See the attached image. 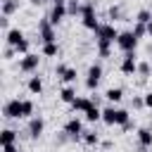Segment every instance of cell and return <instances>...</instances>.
<instances>
[{
  "label": "cell",
  "mask_w": 152,
  "mask_h": 152,
  "mask_svg": "<svg viewBox=\"0 0 152 152\" xmlns=\"http://www.w3.org/2000/svg\"><path fill=\"white\" fill-rule=\"evenodd\" d=\"M107 14H109V19H119V17H121V7H119V5H112V7L107 10Z\"/></svg>",
  "instance_id": "cell-31"
},
{
  "label": "cell",
  "mask_w": 152,
  "mask_h": 152,
  "mask_svg": "<svg viewBox=\"0 0 152 152\" xmlns=\"http://www.w3.org/2000/svg\"><path fill=\"white\" fill-rule=\"evenodd\" d=\"M135 135H138V145H140V147H152V128H150V126L138 128Z\"/></svg>",
  "instance_id": "cell-13"
},
{
  "label": "cell",
  "mask_w": 152,
  "mask_h": 152,
  "mask_svg": "<svg viewBox=\"0 0 152 152\" xmlns=\"http://www.w3.org/2000/svg\"><path fill=\"white\" fill-rule=\"evenodd\" d=\"M43 57H57V52H59V45L57 43H43Z\"/></svg>",
  "instance_id": "cell-25"
},
{
  "label": "cell",
  "mask_w": 152,
  "mask_h": 152,
  "mask_svg": "<svg viewBox=\"0 0 152 152\" xmlns=\"http://www.w3.org/2000/svg\"><path fill=\"white\" fill-rule=\"evenodd\" d=\"M64 133H66L71 140H78V138L83 135V121H81V119H76V116H74V119H69V121L64 124Z\"/></svg>",
  "instance_id": "cell-10"
},
{
  "label": "cell",
  "mask_w": 152,
  "mask_h": 152,
  "mask_svg": "<svg viewBox=\"0 0 152 152\" xmlns=\"http://www.w3.org/2000/svg\"><path fill=\"white\" fill-rule=\"evenodd\" d=\"M38 66H40V57L36 52H28L19 59V71L24 74H38Z\"/></svg>",
  "instance_id": "cell-6"
},
{
  "label": "cell",
  "mask_w": 152,
  "mask_h": 152,
  "mask_svg": "<svg viewBox=\"0 0 152 152\" xmlns=\"http://www.w3.org/2000/svg\"><path fill=\"white\" fill-rule=\"evenodd\" d=\"M66 17V5H52V10H50V14H48V19H50V24L52 26H57L62 19Z\"/></svg>",
  "instance_id": "cell-12"
},
{
  "label": "cell",
  "mask_w": 152,
  "mask_h": 152,
  "mask_svg": "<svg viewBox=\"0 0 152 152\" xmlns=\"http://www.w3.org/2000/svg\"><path fill=\"white\" fill-rule=\"evenodd\" d=\"M17 152H24V150H17Z\"/></svg>",
  "instance_id": "cell-39"
},
{
  "label": "cell",
  "mask_w": 152,
  "mask_h": 152,
  "mask_svg": "<svg viewBox=\"0 0 152 152\" xmlns=\"http://www.w3.org/2000/svg\"><path fill=\"white\" fill-rule=\"evenodd\" d=\"M52 5H66V0H50Z\"/></svg>",
  "instance_id": "cell-37"
},
{
  "label": "cell",
  "mask_w": 152,
  "mask_h": 152,
  "mask_svg": "<svg viewBox=\"0 0 152 152\" xmlns=\"http://www.w3.org/2000/svg\"><path fill=\"white\" fill-rule=\"evenodd\" d=\"M119 71H121L124 76H133V74H138V59H135V52H126V55H124V59H121V64H119Z\"/></svg>",
  "instance_id": "cell-8"
},
{
  "label": "cell",
  "mask_w": 152,
  "mask_h": 152,
  "mask_svg": "<svg viewBox=\"0 0 152 152\" xmlns=\"http://www.w3.org/2000/svg\"><path fill=\"white\" fill-rule=\"evenodd\" d=\"M33 100H19V97H10L2 104V116L5 119H31L33 116Z\"/></svg>",
  "instance_id": "cell-1"
},
{
  "label": "cell",
  "mask_w": 152,
  "mask_h": 152,
  "mask_svg": "<svg viewBox=\"0 0 152 152\" xmlns=\"http://www.w3.org/2000/svg\"><path fill=\"white\" fill-rule=\"evenodd\" d=\"M93 104H95L93 97H76V100L71 102V109H74V112H88Z\"/></svg>",
  "instance_id": "cell-17"
},
{
  "label": "cell",
  "mask_w": 152,
  "mask_h": 152,
  "mask_svg": "<svg viewBox=\"0 0 152 152\" xmlns=\"http://www.w3.org/2000/svg\"><path fill=\"white\" fill-rule=\"evenodd\" d=\"M116 38H119V31L114 28V24H100V28L95 31V40H97V43H109V45H114Z\"/></svg>",
  "instance_id": "cell-4"
},
{
  "label": "cell",
  "mask_w": 152,
  "mask_h": 152,
  "mask_svg": "<svg viewBox=\"0 0 152 152\" xmlns=\"http://www.w3.org/2000/svg\"><path fill=\"white\" fill-rule=\"evenodd\" d=\"M97 55H100L102 59H107V57L112 55V45H109V43H97Z\"/></svg>",
  "instance_id": "cell-28"
},
{
  "label": "cell",
  "mask_w": 152,
  "mask_h": 152,
  "mask_svg": "<svg viewBox=\"0 0 152 152\" xmlns=\"http://www.w3.org/2000/svg\"><path fill=\"white\" fill-rule=\"evenodd\" d=\"M100 81H102V64L93 62V64L88 66V74H86V88H88V90H95V88L100 86Z\"/></svg>",
  "instance_id": "cell-7"
},
{
  "label": "cell",
  "mask_w": 152,
  "mask_h": 152,
  "mask_svg": "<svg viewBox=\"0 0 152 152\" xmlns=\"http://www.w3.org/2000/svg\"><path fill=\"white\" fill-rule=\"evenodd\" d=\"M26 88H28V93H31V95H40V93H43V78H40L38 74H33V76L28 78Z\"/></svg>",
  "instance_id": "cell-16"
},
{
  "label": "cell",
  "mask_w": 152,
  "mask_h": 152,
  "mask_svg": "<svg viewBox=\"0 0 152 152\" xmlns=\"http://www.w3.org/2000/svg\"><path fill=\"white\" fill-rule=\"evenodd\" d=\"M59 100L66 102V104H71V102L76 100V88H74V86H64V88L59 90Z\"/></svg>",
  "instance_id": "cell-19"
},
{
  "label": "cell",
  "mask_w": 152,
  "mask_h": 152,
  "mask_svg": "<svg viewBox=\"0 0 152 152\" xmlns=\"http://www.w3.org/2000/svg\"><path fill=\"white\" fill-rule=\"evenodd\" d=\"M5 40H7V45L17 48V45L24 40V33H21V28H7V33H5Z\"/></svg>",
  "instance_id": "cell-15"
},
{
  "label": "cell",
  "mask_w": 152,
  "mask_h": 152,
  "mask_svg": "<svg viewBox=\"0 0 152 152\" xmlns=\"http://www.w3.org/2000/svg\"><path fill=\"white\" fill-rule=\"evenodd\" d=\"M14 52H17V48L7 45V48H5V52H2V57H5V59H12V57H14Z\"/></svg>",
  "instance_id": "cell-32"
},
{
  "label": "cell",
  "mask_w": 152,
  "mask_h": 152,
  "mask_svg": "<svg viewBox=\"0 0 152 152\" xmlns=\"http://www.w3.org/2000/svg\"><path fill=\"white\" fill-rule=\"evenodd\" d=\"M142 97H145V107H147V109H152V90H150V93H145Z\"/></svg>",
  "instance_id": "cell-33"
},
{
  "label": "cell",
  "mask_w": 152,
  "mask_h": 152,
  "mask_svg": "<svg viewBox=\"0 0 152 152\" xmlns=\"http://www.w3.org/2000/svg\"><path fill=\"white\" fill-rule=\"evenodd\" d=\"M135 21H138V24H150V21H152V12H150V10H140V12L135 14Z\"/></svg>",
  "instance_id": "cell-27"
},
{
  "label": "cell",
  "mask_w": 152,
  "mask_h": 152,
  "mask_svg": "<svg viewBox=\"0 0 152 152\" xmlns=\"http://www.w3.org/2000/svg\"><path fill=\"white\" fill-rule=\"evenodd\" d=\"M28 2H31V5H33V7H40V5H45V2H48V0H28Z\"/></svg>",
  "instance_id": "cell-36"
},
{
  "label": "cell",
  "mask_w": 152,
  "mask_h": 152,
  "mask_svg": "<svg viewBox=\"0 0 152 152\" xmlns=\"http://www.w3.org/2000/svg\"><path fill=\"white\" fill-rule=\"evenodd\" d=\"M55 74H57V78H62L66 86H71V83L76 81V76H78L76 69H74V66H66V64H57V66H55Z\"/></svg>",
  "instance_id": "cell-11"
},
{
  "label": "cell",
  "mask_w": 152,
  "mask_h": 152,
  "mask_svg": "<svg viewBox=\"0 0 152 152\" xmlns=\"http://www.w3.org/2000/svg\"><path fill=\"white\" fill-rule=\"evenodd\" d=\"M17 138H19V133L14 128H2V133H0V142L2 145H14Z\"/></svg>",
  "instance_id": "cell-18"
},
{
  "label": "cell",
  "mask_w": 152,
  "mask_h": 152,
  "mask_svg": "<svg viewBox=\"0 0 152 152\" xmlns=\"http://www.w3.org/2000/svg\"><path fill=\"white\" fill-rule=\"evenodd\" d=\"M147 36H152V21L147 24Z\"/></svg>",
  "instance_id": "cell-38"
},
{
  "label": "cell",
  "mask_w": 152,
  "mask_h": 152,
  "mask_svg": "<svg viewBox=\"0 0 152 152\" xmlns=\"http://www.w3.org/2000/svg\"><path fill=\"white\" fill-rule=\"evenodd\" d=\"M43 131H45V119H43V116H31V119H28V128H26L28 138H31V140H38V138L43 135Z\"/></svg>",
  "instance_id": "cell-9"
},
{
  "label": "cell",
  "mask_w": 152,
  "mask_h": 152,
  "mask_svg": "<svg viewBox=\"0 0 152 152\" xmlns=\"http://www.w3.org/2000/svg\"><path fill=\"white\" fill-rule=\"evenodd\" d=\"M138 74H140V78H142V81H145V78H150V74H152L150 62H138Z\"/></svg>",
  "instance_id": "cell-26"
},
{
  "label": "cell",
  "mask_w": 152,
  "mask_h": 152,
  "mask_svg": "<svg viewBox=\"0 0 152 152\" xmlns=\"http://www.w3.org/2000/svg\"><path fill=\"white\" fill-rule=\"evenodd\" d=\"M86 114V121H90V124H95V121H102V109L97 107V104H93L88 112H83Z\"/></svg>",
  "instance_id": "cell-21"
},
{
  "label": "cell",
  "mask_w": 152,
  "mask_h": 152,
  "mask_svg": "<svg viewBox=\"0 0 152 152\" xmlns=\"http://www.w3.org/2000/svg\"><path fill=\"white\" fill-rule=\"evenodd\" d=\"M138 43H140V38L133 33V31H119V38H116V45H119V50L126 55V52H135V48H138Z\"/></svg>",
  "instance_id": "cell-3"
},
{
  "label": "cell",
  "mask_w": 152,
  "mask_h": 152,
  "mask_svg": "<svg viewBox=\"0 0 152 152\" xmlns=\"http://www.w3.org/2000/svg\"><path fill=\"white\" fill-rule=\"evenodd\" d=\"M38 38H40V43H57V31L48 17L38 21Z\"/></svg>",
  "instance_id": "cell-5"
},
{
  "label": "cell",
  "mask_w": 152,
  "mask_h": 152,
  "mask_svg": "<svg viewBox=\"0 0 152 152\" xmlns=\"http://www.w3.org/2000/svg\"><path fill=\"white\" fill-rule=\"evenodd\" d=\"M19 10V0H2V17H12Z\"/></svg>",
  "instance_id": "cell-22"
},
{
  "label": "cell",
  "mask_w": 152,
  "mask_h": 152,
  "mask_svg": "<svg viewBox=\"0 0 152 152\" xmlns=\"http://www.w3.org/2000/svg\"><path fill=\"white\" fill-rule=\"evenodd\" d=\"M0 26L7 28V26H10V17H2V19H0Z\"/></svg>",
  "instance_id": "cell-35"
},
{
  "label": "cell",
  "mask_w": 152,
  "mask_h": 152,
  "mask_svg": "<svg viewBox=\"0 0 152 152\" xmlns=\"http://www.w3.org/2000/svg\"><path fill=\"white\" fill-rule=\"evenodd\" d=\"M121 128H124V131H126V133H128V131H133V128H135V124H133V121H126V124H124V126H121Z\"/></svg>",
  "instance_id": "cell-34"
},
{
  "label": "cell",
  "mask_w": 152,
  "mask_h": 152,
  "mask_svg": "<svg viewBox=\"0 0 152 152\" xmlns=\"http://www.w3.org/2000/svg\"><path fill=\"white\" fill-rule=\"evenodd\" d=\"M81 140H83V145H88V147H93V145H97V142H100V135H97L95 131H83V135H81Z\"/></svg>",
  "instance_id": "cell-23"
},
{
  "label": "cell",
  "mask_w": 152,
  "mask_h": 152,
  "mask_svg": "<svg viewBox=\"0 0 152 152\" xmlns=\"http://www.w3.org/2000/svg\"><path fill=\"white\" fill-rule=\"evenodd\" d=\"M104 97H107L112 104H116V102L124 100V88H107V90H104Z\"/></svg>",
  "instance_id": "cell-20"
},
{
  "label": "cell",
  "mask_w": 152,
  "mask_h": 152,
  "mask_svg": "<svg viewBox=\"0 0 152 152\" xmlns=\"http://www.w3.org/2000/svg\"><path fill=\"white\" fill-rule=\"evenodd\" d=\"M116 119H119V107L109 104V107L102 109V121H104L107 126H116Z\"/></svg>",
  "instance_id": "cell-14"
},
{
  "label": "cell",
  "mask_w": 152,
  "mask_h": 152,
  "mask_svg": "<svg viewBox=\"0 0 152 152\" xmlns=\"http://www.w3.org/2000/svg\"><path fill=\"white\" fill-rule=\"evenodd\" d=\"M81 24H83V28H88V31H93V33L100 28V21H97L93 0H86V2H83V10H81Z\"/></svg>",
  "instance_id": "cell-2"
},
{
  "label": "cell",
  "mask_w": 152,
  "mask_h": 152,
  "mask_svg": "<svg viewBox=\"0 0 152 152\" xmlns=\"http://www.w3.org/2000/svg\"><path fill=\"white\" fill-rule=\"evenodd\" d=\"M81 10H83V2L81 0H66V14H71V17H81Z\"/></svg>",
  "instance_id": "cell-24"
},
{
  "label": "cell",
  "mask_w": 152,
  "mask_h": 152,
  "mask_svg": "<svg viewBox=\"0 0 152 152\" xmlns=\"http://www.w3.org/2000/svg\"><path fill=\"white\" fill-rule=\"evenodd\" d=\"M131 107H133V109H145V97H142V95H133Z\"/></svg>",
  "instance_id": "cell-30"
},
{
  "label": "cell",
  "mask_w": 152,
  "mask_h": 152,
  "mask_svg": "<svg viewBox=\"0 0 152 152\" xmlns=\"http://www.w3.org/2000/svg\"><path fill=\"white\" fill-rule=\"evenodd\" d=\"M131 31H133V33H135L138 38H142V36H147V24H138V21H135Z\"/></svg>",
  "instance_id": "cell-29"
}]
</instances>
